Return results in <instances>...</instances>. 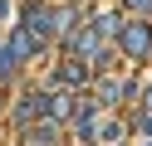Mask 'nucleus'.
Returning <instances> with one entry per match:
<instances>
[{"mask_svg":"<svg viewBox=\"0 0 152 146\" xmlns=\"http://www.w3.org/2000/svg\"><path fill=\"white\" fill-rule=\"evenodd\" d=\"M20 24L39 39V49H49L54 39H59V10H49L44 0H30V5H25V15H20Z\"/></svg>","mask_w":152,"mask_h":146,"instance_id":"f257e3e1","label":"nucleus"},{"mask_svg":"<svg viewBox=\"0 0 152 146\" xmlns=\"http://www.w3.org/2000/svg\"><path fill=\"white\" fill-rule=\"evenodd\" d=\"M118 49L128 58H152V24L147 19H128L123 34H118Z\"/></svg>","mask_w":152,"mask_h":146,"instance_id":"f03ea898","label":"nucleus"},{"mask_svg":"<svg viewBox=\"0 0 152 146\" xmlns=\"http://www.w3.org/2000/svg\"><path fill=\"white\" fill-rule=\"evenodd\" d=\"M74 112H79V97H74L64 83H54L49 93H44V117H54V122H69Z\"/></svg>","mask_w":152,"mask_h":146,"instance_id":"7ed1b4c3","label":"nucleus"},{"mask_svg":"<svg viewBox=\"0 0 152 146\" xmlns=\"http://www.w3.org/2000/svg\"><path fill=\"white\" fill-rule=\"evenodd\" d=\"M88 73H93V68H88V58H64V63H59V73H54V83H64V88H83V83H88Z\"/></svg>","mask_w":152,"mask_h":146,"instance_id":"20e7f679","label":"nucleus"},{"mask_svg":"<svg viewBox=\"0 0 152 146\" xmlns=\"http://www.w3.org/2000/svg\"><path fill=\"white\" fill-rule=\"evenodd\" d=\"M5 49H10V58H15V63H30L34 54H44V49H39V39H34V34H30L25 24L15 29V34H10V44H5Z\"/></svg>","mask_w":152,"mask_h":146,"instance_id":"39448f33","label":"nucleus"},{"mask_svg":"<svg viewBox=\"0 0 152 146\" xmlns=\"http://www.w3.org/2000/svg\"><path fill=\"white\" fill-rule=\"evenodd\" d=\"M25 146H59V122H54V117H39V122L34 127H25Z\"/></svg>","mask_w":152,"mask_h":146,"instance_id":"423d86ee","label":"nucleus"},{"mask_svg":"<svg viewBox=\"0 0 152 146\" xmlns=\"http://www.w3.org/2000/svg\"><path fill=\"white\" fill-rule=\"evenodd\" d=\"M132 93H137V83H118V78H103L98 83V102L103 107H118L123 97H132Z\"/></svg>","mask_w":152,"mask_h":146,"instance_id":"0eeeda50","label":"nucleus"},{"mask_svg":"<svg viewBox=\"0 0 152 146\" xmlns=\"http://www.w3.org/2000/svg\"><path fill=\"white\" fill-rule=\"evenodd\" d=\"M88 24H93V29H98V34H103V39H108V44H113V39H118V34H123V15H118V10H98V15H93V19H88Z\"/></svg>","mask_w":152,"mask_h":146,"instance_id":"6e6552de","label":"nucleus"},{"mask_svg":"<svg viewBox=\"0 0 152 146\" xmlns=\"http://www.w3.org/2000/svg\"><path fill=\"white\" fill-rule=\"evenodd\" d=\"M123 132H128V127H123V122H103V132H98V141H103V146H113V141H123Z\"/></svg>","mask_w":152,"mask_h":146,"instance_id":"1a4fd4ad","label":"nucleus"},{"mask_svg":"<svg viewBox=\"0 0 152 146\" xmlns=\"http://www.w3.org/2000/svg\"><path fill=\"white\" fill-rule=\"evenodd\" d=\"M137 136H152V112H137Z\"/></svg>","mask_w":152,"mask_h":146,"instance_id":"9d476101","label":"nucleus"},{"mask_svg":"<svg viewBox=\"0 0 152 146\" xmlns=\"http://www.w3.org/2000/svg\"><path fill=\"white\" fill-rule=\"evenodd\" d=\"M128 10H142V15H152V0H123Z\"/></svg>","mask_w":152,"mask_h":146,"instance_id":"9b49d317","label":"nucleus"},{"mask_svg":"<svg viewBox=\"0 0 152 146\" xmlns=\"http://www.w3.org/2000/svg\"><path fill=\"white\" fill-rule=\"evenodd\" d=\"M147 112H152V88H147Z\"/></svg>","mask_w":152,"mask_h":146,"instance_id":"f8f14e48","label":"nucleus"},{"mask_svg":"<svg viewBox=\"0 0 152 146\" xmlns=\"http://www.w3.org/2000/svg\"><path fill=\"white\" fill-rule=\"evenodd\" d=\"M147 146H152V141H147Z\"/></svg>","mask_w":152,"mask_h":146,"instance_id":"ddd939ff","label":"nucleus"}]
</instances>
